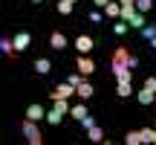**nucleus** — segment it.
<instances>
[{
    "label": "nucleus",
    "mask_w": 156,
    "mask_h": 145,
    "mask_svg": "<svg viewBox=\"0 0 156 145\" xmlns=\"http://www.w3.org/2000/svg\"><path fill=\"white\" fill-rule=\"evenodd\" d=\"M136 64H139V58H136L127 46H119V50L113 52V58H110V67H113L116 76H119V72H124V70H133Z\"/></svg>",
    "instance_id": "1"
},
{
    "label": "nucleus",
    "mask_w": 156,
    "mask_h": 145,
    "mask_svg": "<svg viewBox=\"0 0 156 145\" xmlns=\"http://www.w3.org/2000/svg\"><path fill=\"white\" fill-rule=\"evenodd\" d=\"M20 134L26 136L29 145H44V134H41V128H38V122H35V119H23Z\"/></svg>",
    "instance_id": "2"
},
{
    "label": "nucleus",
    "mask_w": 156,
    "mask_h": 145,
    "mask_svg": "<svg viewBox=\"0 0 156 145\" xmlns=\"http://www.w3.org/2000/svg\"><path fill=\"white\" fill-rule=\"evenodd\" d=\"M67 102L69 99H58L55 105H52V110L46 113V122H49V125H61V116H64V113H69V105H67Z\"/></svg>",
    "instance_id": "3"
},
{
    "label": "nucleus",
    "mask_w": 156,
    "mask_h": 145,
    "mask_svg": "<svg viewBox=\"0 0 156 145\" xmlns=\"http://www.w3.org/2000/svg\"><path fill=\"white\" fill-rule=\"evenodd\" d=\"M75 96V84H58L55 90H52V102H58V99H73Z\"/></svg>",
    "instance_id": "4"
},
{
    "label": "nucleus",
    "mask_w": 156,
    "mask_h": 145,
    "mask_svg": "<svg viewBox=\"0 0 156 145\" xmlns=\"http://www.w3.org/2000/svg\"><path fill=\"white\" fill-rule=\"evenodd\" d=\"M75 67H78V72H81V76H93V72H95V61H93L90 55H78Z\"/></svg>",
    "instance_id": "5"
},
{
    "label": "nucleus",
    "mask_w": 156,
    "mask_h": 145,
    "mask_svg": "<svg viewBox=\"0 0 156 145\" xmlns=\"http://www.w3.org/2000/svg\"><path fill=\"white\" fill-rule=\"evenodd\" d=\"M75 46H78V55H90L93 46H95V41L90 38V35H78V38H75Z\"/></svg>",
    "instance_id": "6"
},
{
    "label": "nucleus",
    "mask_w": 156,
    "mask_h": 145,
    "mask_svg": "<svg viewBox=\"0 0 156 145\" xmlns=\"http://www.w3.org/2000/svg\"><path fill=\"white\" fill-rule=\"evenodd\" d=\"M49 46H52V50H58V52H64V50H67V35L55 29V32L49 35Z\"/></svg>",
    "instance_id": "7"
},
{
    "label": "nucleus",
    "mask_w": 156,
    "mask_h": 145,
    "mask_svg": "<svg viewBox=\"0 0 156 145\" xmlns=\"http://www.w3.org/2000/svg\"><path fill=\"white\" fill-rule=\"evenodd\" d=\"M93 93H95V87H93V84L87 81V78H84V81L78 84V87H75V96H78V99H81V102H87V99H90V96H93Z\"/></svg>",
    "instance_id": "8"
},
{
    "label": "nucleus",
    "mask_w": 156,
    "mask_h": 145,
    "mask_svg": "<svg viewBox=\"0 0 156 145\" xmlns=\"http://www.w3.org/2000/svg\"><path fill=\"white\" fill-rule=\"evenodd\" d=\"M104 15L113 17V20H122V3H119V0H110V3L104 6Z\"/></svg>",
    "instance_id": "9"
},
{
    "label": "nucleus",
    "mask_w": 156,
    "mask_h": 145,
    "mask_svg": "<svg viewBox=\"0 0 156 145\" xmlns=\"http://www.w3.org/2000/svg\"><path fill=\"white\" fill-rule=\"evenodd\" d=\"M0 52H3L6 58H15L17 50H15V38H0Z\"/></svg>",
    "instance_id": "10"
},
{
    "label": "nucleus",
    "mask_w": 156,
    "mask_h": 145,
    "mask_svg": "<svg viewBox=\"0 0 156 145\" xmlns=\"http://www.w3.org/2000/svg\"><path fill=\"white\" fill-rule=\"evenodd\" d=\"M124 20H127L130 26H136V29H142V26H145V12H139V9H133V12H130L127 17H124Z\"/></svg>",
    "instance_id": "11"
},
{
    "label": "nucleus",
    "mask_w": 156,
    "mask_h": 145,
    "mask_svg": "<svg viewBox=\"0 0 156 145\" xmlns=\"http://www.w3.org/2000/svg\"><path fill=\"white\" fill-rule=\"evenodd\" d=\"M29 44H32V35H29V32H17V35H15V50H17V52H23Z\"/></svg>",
    "instance_id": "12"
},
{
    "label": "nucleus",
    "mask_w": 156,
    "mask_h": 145,
    "mask_svg": "<svg viewBox=\"0 0 156 145\" xmlns=\"http://www.w3.org/2000/svg\"><path fill=\"white\" fill-rule=\"evenodd\" d=\"M44 116H46V110H44L41 105H29V107H26V119H35V122H41Z\"/></svg>",
    "instance_id": "13"
},
{
    "label": "nucleus",
    "mask_w": 156,
    "mask_h": 145,
    "mask_svg": "<svg viewBox=\"0 0 156 145\" xmlns=\"http://www.w3.org/2000/svg\"><path fill=\"white\" fill-rule=\"evenodd\" d=\"M136 99H139V105H153V99H156V93H153V90H147V87H142V90H139V96H136Z\"/></svg>",
    "instance_id": "14"
},
{
    "label": "nucleus",
    "mask_w": 156,
    "mask_h": 145,
    "mask_svg": "<svg viewBox=\"0 0 156 145\" xmlns=\"http://www.w3.org/2000/svg\"><path fill=\"white\" fill-rule=\"evenodd\" d=\"M69 116H73V119H78V122H81L84 116H90V110H87V105H84V102H81V105H75V107H69Z\"/></svg>",
    "instance_id": "15"
},
{
    "label": "nucleus",
    "mask_w": 156,
    "mask_h": 145,
    "mask_svg": "<svg viewBox=\"0 0 156 145\" xmlns=\"http://www.w3.org/2000/svg\"><path fill=\"white\" fill-rule=\"evenodd\" d=\"M49 70H52V61H49V58H38V61H35V72H38V76H46Z\"/></svg>",
    "instance_id": "16"
},
{
    "label": "nucleus",
    "mask_w": 156,
    "mask_h": 145,
    "mask_svg": "<svg viewBox=\"0 0 156 145\" xmlns=\"http://www.w3.org/2000/svg\"><path fill=\"white\" fill-rule=\"evenodd\" d=\"M87 139L90 142H101L104 139V131H101L98 125H93V128H87Z\"/></svg>",
    "instance_id": "17"
},
{
    "label": "nucleus",
    "mask_w": 156,
    "mask_h": 145,
    "mask_svg": "<svg viewBox=\"0 0 156 145\" xmlns=\"http://www.w3.org/2000/svg\"><path fill=\"white\" fill-rule=\"evenodd\" d=\"M139 136H142V142H151V145H153V136H156V128H142V131H139Z\"/></svg>",
    "instance_id": "18"
},
{
    "label": "nucleus",
    "mask_w": 156,
    "mask_h": 145,
    "mask_svg": "<svg viewBox=\"0 0 156 145\" xmlns=\"http://www.w3.org/2000/svg\"><path fill=\"white\" fill-rule=\"evenodd\" d=\"M116 93H119V96H122V99H127V96H130V93H133V87H130V84H127V81H119V87H116Z\"/></svg>",
    "instance_id": "19"
},
{
    "label": "nucleus",
    "mask_w": 156,
    "mask_h": 145,
    "mask_svg": "<svg viewBox=\"0 0 156 145\" xmlns=\"http://www.w3.org/2000/svg\"><path fill=\"white\" fill-rule=\"evenodd\" d=\"M124 142H127V145H139V142H142L139 131H127V134H124Z\"/></svg>",
    "instance_id": "20"
},
{
    "label": "nucleus",
    "mask_w": 156,
    "mask_h": 145,
    "mask_svg": "<svg viewBox=\"0 0 156 145\" xmlns=\"http://www.w3.org/2000/svg\"><path fill=\"white\" fill-rule=\"evenodd\" d=\"M73 6H75V3H69V0H58V15H69Z\"/></svg>",
    "instance_id": "21"
},
{
    "label": "nucleus",
    "mask_w": 156,
    "mask_h": 145,
    "mask_svg": "<svg viewBox=\"0 0 156 145\" xmlns=\"http://www.w3.org/2000/svg\"><path fill=\"white\" fill-rule=\"evenodd\" d=\"M153 6H156V0H136V9L139 12H151Z\"/></svg>",
    "instance_id": "22"
},
{
    "label": "nucleus",
    "mask_w": 156,
    "mask_h": 145,
    "mask_svg": "<svg viewBox=\"0 0 156 145\" xmlns=\"http://www.w3.org/2000/svg\"><path fill=\"white\" fill-rule=\"evenodd\" d=\"M153 35H156V26H142V38H147V41H151Z\"/></svg>",
    "instance_id": "23"
},
{
    "label": "nucleus",
    "mask_w": 156,
    "mask_h": 145,
    "mask_svg": "<svg viewBox=\"0 0 156 145\" xmlns=\"http://www.w3.org/2000/svg\"><path fill=\"white\" fill-rule=\"evenodd\" d=\"M113 32H116V35H124V32H127V23H124V20H119L116 26H113Z\"/></svg>",
    "instance_id": "24"
},
{
    "label": "nucleus",
    "mask_w": 156,
    "mask_h": 145,
    "mask_svg": "<svg viewBox=\"0 0 156 145\" xmlns=\"http://www.w3.org/2000/svg\"><path fill=\"white\" fill-rule=\"evenodd\" d=\"M145 87H147V90H153V93H156V76H147V78H145Z\"/></svg>",
    "instance_id": "25"
},
{
    "label": "nucleus",
    "mask_w": 156,
    "mask_h": 145,
    "mask_svg": "<svg viewBox=\"0 0 156 145\" xmlns=\"http://www.w3.org/2000/svg\"><path fill=\"white\" fill-rule=\"evenodd\" d=\"M90 20H93V23H101V9H93V12H90Z\"/></svg>",
    "instance_id": "26"
},
{
    "label": "nucleus",
    "mask_w": 156,
    "mask_h": 145,
    "mask_svg": "<svg viewBox=\"0 0 156 145\" xmlns=\"http://www.w3.org/2000/svg\"><path fill=\"white\" fill-rule=\"evenodd\" d=\"M81 125H84V128H93L95 119H93V116H84V119H81Z\"/></svg>",
    "instance_id": "27"
},
{
    "label": "nucleus",
    "mask_w": 156,
    "mask_h": 145,
    "mask_svg": "<svg viewBox=\"0 0 156 145\" xmlns=\"http://www.w3.org/2000/svg\"><path fill=\"white\" fill-rule=\"evenodd\" d=\"M93 3H95V9H104V6L110 3V0H93Z\"/></svg>",
    "instance_id": "28"
},
{
    "label": "nucleus",
    "mask_w": 156,
    "mask_h": 145,
    "mask_svg": "<svg viewBox=\"0 0 156 145\" xmlns=\"http://www.w3.org/2000/svg\"><path fill=\"white\" fill-rule=\"evenodd\" d=\"M122 6H136V0H119Z\"/></svg>",
    "instance_id": "29"
},
{
    "label": "nucleus",
    "mask_w": 156,
    "mask_h": 145,
    "mask_svg": "<svg viewBox=\"0 0 156 145\" xmlns=\"http://www.w3.org/2000/svg\"><path fill=\"white\" fill-rule=\"evenodd\" d=\"M151 46H153V50H156V35H153V38H151Z\"/></svg>",
    "instance_id": "30"
},
{
    "label": "nucleus",
    "mask_w": 156,
    "mask_h": 145,
    "mask_svg": "<svg viewBox=\"0 0 156 145\" xmlns=\"http://www.w3.org/2000/svg\"><path fill=\"white\" fill-rule=\"evenodd\" d=\"M32 3H44V0H32Z\"/></svg>",
    "instance_id": "31"
},
{
    "label": "nucleus",
    "mask_w": 156,
    "mask_h": 145,
    "mask_svg": "<svg viewBox=\"0 0 156 145\" xmlns=\"http://www.w3.org/2000/svg\"><path fill=\"white\" fill-rule=\"evenodd\" d=\"M69 3H78V0H69Z\"/></svg>",
    "instance_id": "32"
},
{
    "label": "nucleus",
    "mask_w": 156,
    "mask_h": 145,
    "mask_svg": "<svg viewBox=\"0 0 156 145\" xmlns=\"http://www.w3.org/2000/svg\"><path fill=\"white\" fill-rule=\"evenodd\" d=\"M153 128H156V125H153Z\"/></svg>",
    "instance_id": "33"
}]
</instances>
